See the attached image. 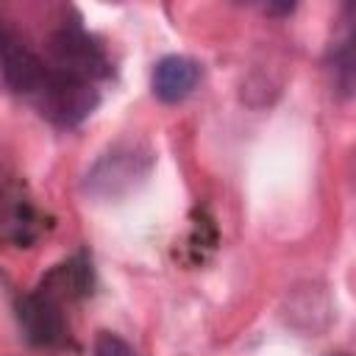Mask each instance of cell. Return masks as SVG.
I'll use <instances>...</instances> for the list:
<instances>
[{
	"mask_svg": "<svg viewBox=\"0 0 356 356\" xmlns=\"http://www.w3.org/2000/svg\"><path fill=\"white\" fill-rule=\"evenodd\" d=\"M156 153L139 139L114 142L83 175V192L95 200H122L134 195L153 172Z\"/></svg>",
	"mask_w": 356,
	"mask_h": 356,
	"instance_id": "obj_1",
	"label": "cell"
},
{
	"mask_svg": "<svg viewBox=\"0 0 356 356\" xmlns=\"http://www.w3.org/2000/svg\"><path fill=\"white\" fill-rule=\"evenodd\" d=\"M97 100L100 97H97V89L92 83L70 78L53 67L47 70L39 89L31 95L33 108L44 120H50L53 125H61V128H72V125L83 122L95 111Z\"/></svg>",
	"mask_w": 356,
	"mask_h": 356,
	"instance_id": "obj_2",
	"label": "cell"
},
{
	"mask_svg": "<svg viewBox=\"0 0 356 356\" xmlns=\"http://www.w3.org/2000/svg\"><path fill=\"white\" fill-rule=\"evenodd\" d=\"M47 50H50V61H53L50 67L70 78L92 83V78L108 75V58H106L103 47L89 33H83L78 25L56 31L47 39Z\"/></svg>",
	"mask_w": 356,
	"mask_h": 356,
	"instance_id": "obj_3",
	"label": "cell"
},
{
	"mask_svg": "<svg viewBox=\"0 0 356 356\" xmlns=\"http://www.w3.org/2000/svg\"><path fill=\"white\" fill-rule=\"evenodd\" d=\"M17 317L25 337L39 348H58L67 342V320L61 309V295L42 284L39 289L28 292L17 303Z\"/></svg>",
	"mask_w": 356,
	"mask_h": 356,
	"instance_id": "obj_4",
	"label": "cell"
},
{
	"mask_svg": "<svg viewBox=\"0 0 356 356\" xmlns=\"http://www.w3.org/2000/svg\"><path fill=\"white\" fill-rule=\"evenodd\" d=\"M39 236V214L31 195L14 178L0 175V245L25 248Z\"/></svg>",
	"mask_w": 356,
	"mask_h": 356,
	"instance_id": "obj_5",
	"label": "cell"
},
{
	"mask_svg": "<svg viewBox=\"0 0 356 356\" xmlns=\"http://www.w3.org/2000/svg\"><path fill=\"white\" fill-rule=\"evenodd\" d=\"M200 83V64L189 56H164L156 61L153 67V78H150V86H153V95L161 100V103H181L186 100Z\"/></svg>",
	"mask_w": 356,
	"mask_h": 356,
	"instance_id": "obj_6",
	"label": "cell"
},
{
	"mask_svg": "<svg viewBox=\"0 0 356 356\" xmlns=\"http://www.w3.org/2000/svg\"><path fill=\"white\" fill-rule=\"evenodd\" d=\"M331 70H334V83L342 92V97H350V92H353V39H350V33H345L334 44Z\"/></svg>",
	"mask_w": 356,
	"mask_h": 356,
	"instance_id": "obj_7",
	"label": "cell"
},
{
	"mask_svg": "<svg viewBox=\"0 0 356 356\" xmlns=\"http://www.w3.org/2000/svg\"><path fill=\"white\" fill-rule=\"evenodd\" d=\"M95 356H136V350L120 334L100 331L95 339Z\"/></svg>",
	"mask_w": 356,
	"mask_h": 356,
	"instance_id": "obj_8",
	"label": "cell"
},
{
	"mask_svg": "<svg viewBox=\"0 0 356 356\" xmlns=\"http://www.w3.org/2000/svg\"><path fill=\"white\" fill-rule=\"evenodd\" d=\"M8 36H11V31H8V28H3V22H0V47L8 42Z\"/></svg>",
	"mask_w": 356,
	"mask_h": 356,
	"instance_id": "obj_9",
	"label": "cell"
}]
</instances>
